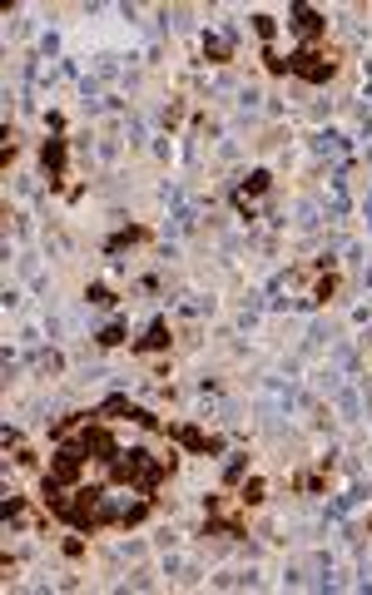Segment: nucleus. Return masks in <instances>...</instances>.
Wrapping results in <instances>:
<instances>
[{
	"label": "nucleus",
	"mask_w": 372,
	"mask_h": 595,
	"mask_svg": "<svg viewBox=\"0 0 372 595\" xmlns=\"http://www.w3.org/2000/svg\"><path fill=\"white\" fill-rule=\"evenodd\" d=\"M333 65H338V60H327V55H318V50H298V55H293V75H303V80H327V75H333Z\"/></svg>",
	"instance_id": "f257e3e1"
},
{
	"label": "nucleus",
	"mask_w": 372,
	"mask_h": 595,
	"mask_svg": "<svg viewBox=\"0 0 372 595\" xmlns=\"http://www.w3.org/2000/svg\"><path fill=\"white\" fill-rule=\"evenodd\" d=\"M45 169H50V174H60V169H65V144H60V139L45 144Z\"/></svg>",
	"instance_id": "f03ea898"
},
{
	"label": "nucleus",
	"mask_w": 372,
	"mask_h": 595,
	"mask_svg": "<svg viewBox=\"0 0 372 595\" xmlns=\"http://www.w3.org/2000/svg\"><path fill=\"white\" fill-rule=\"evenodd\" d=\"M298 25H303L308 35H318V30H323V15H318V10H298Z\"/></svg>",
	"instance_id": "7ed1b4c3"
},
{
	"label": "nucleus",
	"mask_w": 372,
	"mask_h": 595,
	"mask_svg": "<svg viewBox=\"0 0 372 595\" xmlns=\"http://www.w3.org/2000/svg\"><path fill=\"white\" fill-rule=\"evenodd\" d=\"M243 501H248V506H258V501H263V481H258V476L243 486Z\"/></svg>",
	"instance_id": "20e7f679"
},
{
	"label": "nucleus",
	"mask_w": 372,
	"mask_h": 595,
	"mask_svg": "<svg viewBox=\"0 0 372 595\" xmlns=\"http://www.w3.org/2000/svg\"><path fill=\"white\" fill-rule=\"evenodd\" d=\"M243 189H248V194H263V189H268V174H263V169H258V174H248Z\"/></svg>",
	"instance_id": "39448f33"
}]
</instances>
